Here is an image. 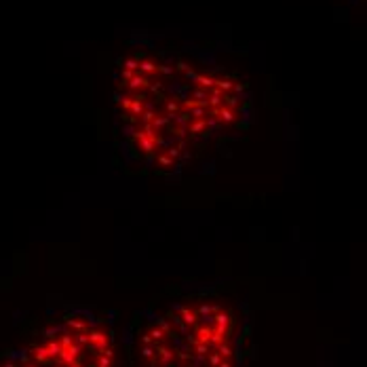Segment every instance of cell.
Masks as SVG:
<instances>
[{
  "instance_id": "6da1fadb",
  "label": "cell",
  "mask_w": 367,
  "mask_h": 367,
  "mask_svg": "<svg viewBox=\"0 0 367 367\" xmlns=\"http://www.w3.org/2000/svg\"><path fill=\"white\" fill-rule=\"evenodd\" d=\"M125 154L144 169H182L192 152L247 118L243 85L182 55H137L118 81Z\"/></svg>"
}]
</instances>
